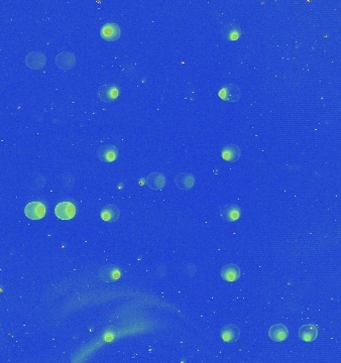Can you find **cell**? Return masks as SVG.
Segmentation results:
<instances>
[{
	"mask_svg": "<svg viewBox=\"0 0 341 363\" xmlns=\"http://www.w3.org/2000/svg\"><path fill=\"white\" fill-rule=\"evenodd\" d=\"M97 276L99 280L107 283L118 281L121 276L120 268L115 265H104L99 268Z\"/></svg>",
	"mask_w": 341,
	"mask_h": 363,
	"instance_id": "obj_1",
	"label": "cell"
},
{
	"mask_svg": "<svg viewBox=\"0 0 341 363\" xmlns=\"http://www.w3.org/2000/svg\"><path fill=\"white\" fill-rule=\"evenodd\" d=\"M25 65L32 70H40L46 66L47 57L42 52H32L25 57Z\"/></svg>",
	"mask_w": 341,
	"mask_h": 363,
	"instance_id": "obj_2",
	"label": "cell"
},
{
	"mask_svg": "<svg viewBox=\"0 0 341 363\" xmlns=\"http://www.w3.org/2000/svg\"><path fill=\"white\" fill-rule=\"evenodd\" d=\"M119 94V90L115 85L112 84H105L101 85L97 90V97L102 102H112L114 101Z\"/></svg>",
	"mask_w": 341,
	"mask_h": 363,
	"instance_id": "obj_3",
	"label": "cell"
},
{
	"mask_svg": "<svg viewBox=\"0 0 341 363\" xmlns=\"http://www.w3.org/2000/svg\"><path fill=\"white\" fill-rule=\"evenodd\" d=\"M219 97L226 102H236L241 96V91L235 84H228L218 92Z\"/></svg>",
	"mask_w": 341,
	"mask_h": 363,
	"instance_id": "obj_4",
	"label": "cell"
},
{
	"mask_svg": "<svg viewBox=\"0 0 341 363\" xmlns=\"http://www.w3.org/2000/svg\"><path fill=\"white\" fill-rule=\"evenodd\" d=\"M121 31L116 23H106L100 30V37L106 42H114L120 38Z\"/></svg>",
	"mask_w": 341,
	"mask_h": 363,
	"instance_id": "obj_5",
	"label": "cell"
},
{
	"mask_svg": "<svg viewBox=\"0 0 341 363\" xmlns=\"http://www.w3.org/2000/svg\"><path fill=\"white\" fill-rule=\"evenodd\" d=\"M24 214L31 220H41L46 215V207L41 202H31L25 206Z\"/></svg>",
	"mask_w": 341,
	"mask_h": 363,
	"instance_id": "obj_6",
	"label": "cell"
},
{
	"mask_svg": "<svg viewBox=\"0 0 341 363\" xmlns=\"http://www.w3.org/2000/svg\"><path fill=\"white\" fill-rule=\"evenodd\" d=\"M55 214L61 220H71L76 215V208L71 202H61L57 204L55 208Z\"/></svg>",
	"mask_w": 341,
	"mask_h": 363,
	"instance_id": "obj_7",
	"label": "cell"
},
{
	"mask_svg": "<svg viewBox=\"0 0 341 363\" xmlns=\"http://www.w3.org/2000/svg\"><path fill=\"white\" fill-rule=\"evenodd\" d=\"M76 55L71 52H62L56 57V65L62 70H70L76 65Z\"/></svg>",
	"mask_w": 341,
	"mask_h": 363,
	"instance_id": "obj_8",
	"label": "cell"
},
{
	"mask_svg": "<svg viewBox=\"0 0 341 363\" xmlns=\"http://www.w3.org/2000/svg\"><path fill=\"white\" fill-rule=\"evenodd\" d=\"M220 336L225 343H233L239 339L240 330L235 325H226L221 329Z\"/></svg>",
	"mask_w": 341,
	"mask_h": 363,
	"instance_id": "obj_9",
	"label": "cell"
},
{
	"mask_svg": "<svg viewBox=\"0 0 341 363\" xmlns=\"http://www.w3.org/2000/svg\"><path fill=\"white\" fill-rule=\"evenodd\" d=\"M219 214L221 218L226 222H234L238 220L240 216V209L235 204L224 205L219 209Z\"/></svg>",
	"mask_w": 341,
	"mask_h": 363,
	"instance_id": "obj_10",
	"label": "cell"
},
{
	"mask_svg": "<svg viewBox=\"0 0 341 363\" xmlns=\"http://www.w3.org/2000/svg\"><path fill=\"white\" fill-rule=\"evenodd\" d=\"M220 275L225 282H236L240 277V268L234 263H228L221 268Z\"/></svg>",
	"mask_w": 341,
	"mask_h": 363,
	"instance_id": "obj_11",
	"label": "cell"
},
{
	"mask_svg": "<svg viewBox=\"0 0 341 363\" xmlns=\"http://www.w3.org/2000/svg\"><path fill=\"white\" fill-rule=\"evenodd\" d=\"M118 151L117 148L111 145H106L98 149L97 157L104 162H112L117 158Z\"/></svg>",
	"mask_w": 341,
	"mask_h": 363,
	"instance_id": "obj_12",
	"label": "cell"
},
{
	"mask_svg": "<svg viewBox=\"0 0 341 363\" xmlns=\"http://www.w3.org/2000/svg\"><path fill=\"white\" fill-rule=\"evenodd\" d=\"M269 336L275 342H283L288 338L289 331L285 325L277 324L270 328Z\"/></svg>",
	"mask_w": 341,
	"mask_h": 363,
	"instance_id": "obj_13",
	"label": "cell"
},
{
	"mask_svg": "<svg viewBox=\"0 0 341 363\" xmlns=\"http://www.w3.org/2000/svg\"><path fill=\"white\" fill-rule=\"evenodd\" d=\"M147 186L154 191H161L167 184V178L162 173H152L147 177Z\"/></svg>",
	"mask_w": 341,
	"mask_h": 363,
	"instance_id": "obj_14",
	"label": "cell"
},
{
	"mask_svg": "<svg viewBox=\"0 0 341 363\" xmlns=\"http://www.w3.org/2000/svg\"><path fill=\"white\" fill-rule=\"evenodd\" d=\"M318 336V328L315 325H303L299 329V338L305 342L314 341Z\"/></svg>",
	"mask_w": 341,
	"mask_h": 363,
	"instance_id": "obj_15",
	"label": "cell"
},
{
	"mask_svg": "<svg viewBox=\"0 0 341 363\" xmlns=\"http://www.w3.org/2000/svg\"><path fill=\"white\" fill-rule=\"evenodd\" d=\"M221 156L226 161L234 162L240 158L241 150L236 145H228L222 149Z\"/></svg>",
	"mask_w": 341,
	"mask_h": 363,
	"instance_id": "obj_16",
	"label": "cell"
},
{
	"mask_svg": "<svg viewBox=\"0 0 341 363\" xmlns=\"http://www.w3.org/2000/svg\"><path fill=\"white\" fill-rule=\"evenodd\" d=\"M175 184L183 191L191 190L195 185V177L190 173H180L175 178Z\"/></svg>",
	"mask_w": 341,
	"mask_h": 363,
	"instance_id": "obj_17",
	"label": "cell"
},
{
	"mask_svg": "<svg viewBox=\"0 0 341 363\" xmlns=\"http://www.w3.org/2000/svg\"><path fill=\"white\" fill-rule=\"evenodd\" d=\"M100 216L105 222H115L120 217V211L115 205H107L102 208Z\"/></svg>",
	"mask_w": 341,
	"mask_h": 363,
	"instance_id": "obj_18",
	"label": "cell"
},
{
	"mask_svg": "<svg viewBox=\"0 0 341 363\" xmlns=\"http://www.w3.org/2000/svg\"><path fill=\"white\" fill-rule=\"evenodd\" d=\"M221 34L222 36L229 40V41H235L239 38L240 36V27L238 24L234 23V22H230V23H227L226 25H224L222 27V31H221Z\"/></svg>",
	"mask_w": 341,
	"mask_h": 363,
	"instance_id": "obj_19",
	"label": "cell"
}]
</instances>
